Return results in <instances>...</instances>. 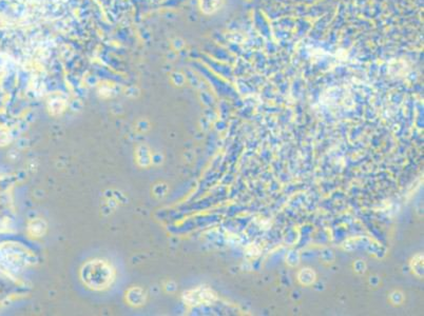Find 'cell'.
Segmentation results:
<instances>
[{
  "instance_id": "cell-7",
  "label": "cell",
  "mask_w": 424,
  "mask_h": 316,
  "mask_svg": "<svg viewBox=\"0 0 424 316\" xmlns=\"http://www.w3.org/2000/svg\"><path fill=\"white\" fill-rule=\"evenodd\" d=\"M11 135L10 132L4 127H0V146H5L10 142Z\"/></svg>"
},
{
  "instance_id": "cell-2",
  "label": "cell",
  "mask_w": 424,
  "mask_h": 316,
  "mask_svg": "<svg viewBox=\"0 0 424 316\" xmlns=\"http://www.w3.org/2000/svg\"><path fill=\"white\" fill-rule=\"evenodd\" d=\"M214 297V295L212 294V292L209 290H203V289H197L196 291H191L189 293H187V295L185 294V299L187 300L188 303H190L191 305H198L202 303H206L209 302L212 298Z\"/></svg>"
},
{
  "instance_id": "cell-6",
  "label": "cell",
  "mask_w": 424,
  "mask_h": 316,
  "mask_svg": "<svg viewBox=\"0 0 424 316\" xmlns=\"http://www.w3.org/2000/svg\"><path fill=\"white\" fill-rule=\"evenodd\" d=\"M150 153L146 147H140L137 151V161L140 165H148L150 163Z\"/></svg>"
},
{
  "instance_id": "cell-3",
  "label": "cell",
  "mask_w": 424,
  "mask_h": 316,
  "mask_svg": "<svg viewBox=\"0 0 424 316\" xmlns=\"http://www.w3.org/2000/svg\"><path fill=\"white\" fill-rule=\"evenodd\" d=\"M145 292L140 288H131L127 293V300L132 306H140L145 303Z\"/></svg>"
},
{
  "instance_id": "cell-1",
  "label": "cell",
  "mask_w": 424,
  "mask_h": 316,
  "mask_svg": "<svg viewBox=\"0 0 424 316\" xmlns=\"http://www.w3.org/2000/svg\"><path fill=\"white\" fill-rule=\"evenodd\" d=\"M83 283L93 290H105L114 281V270L109 262L102 259H93L86 262L80 269Z\"/></svg>"
},
{
  "instance_id": "cell-4",
  "label": "cell",
  "mask_w": 424,
  "mask_h": 316,
  "mask_svg": "<svg viewBox=\"0 0 424 316\" xmlns=\"http://www.w3.org/2000/svg\"><path fill=\"white\" fill-rule=\"evenodd\" d=\"M223 0H199V7L204 14L211 15L220 10Z\"/></svg>"
},
{
  "instance_id": "cell-5",
  "label": "cell",
  "mask_w": 424,
  "mask_h": 316,
  "mask_svg": "<svg viewBox=\"0 0 424 316\" xmlns=\"http://www.w3.org/2000/svg\"><path fill=\"white\" fill-rule=\"evenodd\" d=\"M47 230V224L43 221L36 218L33 221L30 222L29 224V232L35 237H40L44 234V232Z\"/></svg>"
}]
</instances>
